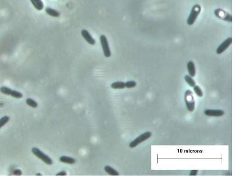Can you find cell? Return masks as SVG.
<instances>
[{"label": "cell", "mask_w": 235, "mask_h": 178, "mask_svg": "<svg viewBox=\"0 0 235 178\" xmlns=\"http://www.w3.org/2000/svg\"><path fill=\"white\" fill-rule=\"evenodd\" d=\"M151 135H152V134L150 132H147L143 133L141 135L139 136L134 141H132L129 144V147L131 148H134L136 147L138 145H139L143 142L148 140L151 136Z\"/></svg>", "instance_id": "obj_3"}, {"label": "cell", "mask_w": 235, "mask_h": 178, "mask_svg": "<svg viewBox=\"0 0 235 178\" xmlns=\"http://www.w3.org/2000/svg\"><path fill=\"white\" fill-rule=\"evenodd\" d=\"M13 173L15 175H21L22 174V171L20 169H15L14 170Z\"/></svg>", "instance_id": "obj_22"}, {"label": "cell", "mask_w": 235, "mask_h": 178, "mask_svg": "<svg viewBox=\"0 0 235 178\" xmlns=\"http://www.w3.org/2000/svg\"><path fill=\"white\" fill-rule=\"evenodd\" d=\"M32 152L33 153L38 157L39 159L43 161L47 165H51L53 163L52 160L48 156L44 153L43 151L37 147H33L32 149Z\"/></svg>", "instance_id": "obj_4"}, {"label": "cell", "mask_w": 235, "mask_h": 178, "mask_svg": "<svg viewBox=\"0 0 235 178\" xmlns=\"http://www.w3.org/2000/svg\"><path fill=\"white\" fill-rule=\"evenodd\" d=\"M185 99L186 105L188 111L190 112L194 111L195 108V102L192 91L190 90L186 91L185 95Z\"/></svg>", "instance_id": "obj_2"}, {"label": "cell", "mask_w": 235, "mask_h": 178, "mask_svg": "<svg viewBox=\"0 0 235 178\" xmlns=\"http://www.w3.org/2000/svg\"><path fill=\"white\" fill-rule=\"evenodd\" d=\"M60 161L63 163H67V164H73L76 162L75 160L72 157L69 156H62L60 158Z\"/></svg>", "instance_id": "obj_12"}, {"label": "cell", "mask_w": 235, "mask_h": 178, "mask_svg": "<svg viewBox=\"0 0 235 178\" xmlns=\"http://www.w3.org/2000/svg\"><path fill=\"white\" fill-rule=\"evenodd\" d=\"M187 68L190 76L192 77H194L196 75V71L194 62L192 61L188 62L187 64Z\"/></svg>", "instance_id": "obj_9"}, {"label": "cell", "mask_w": 235, "mask_h": 178, "mask_svg": "<svg viewBox=\"0 0 235 178\" xmlns=\"http://www.w3.org/2000/svg\"><path fill=\"white\" fill-rule=\"evenodd\" d=\"M12 91V90L11 88H8L7 87H1L0 88V92L3 94H6V95H10Z\"/></svg>", "instance_id": "obj_18"}, {"label": "cell", "mask_w": 235, "mask_h": 178, "mask_svg": "<svg viewBox=\"0 0 235 178\" xmlns=\"http://www.w3.org/2000/svg\"><path fill=\"white\" fill-rule=\"evenodd\" d=\"M137 86V82L134 81H130L125 83V88H135Z\"/></svg>", "instance_id": "obj_20"}, {"label": "cell", "mask_w": 235, "mask_h": 178, "mask_svg": "<svg viewBox=\"0 0 235 178\" xmlns=\"http://www.w3.org/2000/svg\"><path fill=\"white\" fill-rule=\"evenodd\" d=\"M66 175H67V173L65 171H62L56 174L57 176H65Z\"/></svg>", "instance_id": "obj_24"}, {"label": "cell", "mask_w": 235, "mask_h": 178, "mask_svg": "<svg viewBox=\"0 0 235 178\" xmlns=\"http://www.w3.org/2000/svg\"><path fill=\"white\" fill-rule=\"evenodd\" d=\"M104 170L107 173L110 175L113 176H118L119 175V173L117 170L110 167V166H106L104 167Z\"/></svg>", "instance_id": "obj_14"}, {"label": "cell", "mask_w": 235, "mask_h": 178, "mask_svg": "<svg viewBox=\"0 0 235 178\" xmlns=\"http://www.w3.org/2000/svg\"><path fill=\"white\" fill-rule=\"evenodd\" d=\"M185 80L186 82H187L191 87H194L196 85V82H195V81L190 76L186 75L185 76Z\"/></svg>", "instance_id": "obj_15"}, {"label": "cell", "mask_w": 235, "mask_h": 178, "mask_svg": "<svg viewBox=\"0 0 235 178\" xmlns=\"http://www.w3.org/2000/svg\"><path fill=\"white\" fill-rule=\"evenodd\" d=\"M10 95L12 97L17 98V99H20V98H23V94L21 92L16 91V90H12Z\"/></svg>", "instance_id": "obj_19"}, {"label": "cell", "mask_w": 235, "mask_h": 178, "mask_svg": "<svg viewBox=\"0 0 235 178\" xmlns=\"http://www.w3.org/2000/svg\"><path fill=\"white\" fill-rule=\"evenodd\" d=\"M198 172V170H192L191 171L190 174L192 176H194V175H197Z\"/></svg>", "instance_id": "obj_23"}, {"label": "cell", "mask_w": 235, "mask_h": 178, "mask_svg": "<svg viewBox=\"0 0 235 178\" xmlns=\"http://www.w3.org/2000/svg\"><path fill=\"white\" fill-rule=\"evenodd\" d=\"M34 8L38 11H41L44 8V4L41 0H30Z\"/></svg>", "instance_id": "obj_10"}, {"label": "cell", "mask_w": 235, "mask_h": 178, "mask_svg": "<svg viewBox=\"0 0 235 178\" xmlns=\"http://www.w3.org/2000/svg\"><path fill=\"white\" fill-rule=\"evenodd\" d=\"M100 41L104 55L106 58L110 57L111 56V52L110 50L109 44L106 37L104 35H101L100 37Z\"/></svg>", "instance_id": "obj_5"}, {"label": "cell", "mask_w": 235, "mask_h": 178, "mask_svg": "<svg viewBox=\"0 0 235 178\" xmlns=\"http://www.w3.org/2000/svg\"><path fill=\"white\" fill-rule=\"evenodd\" d=\"M193 89H194V92H195V93H196V94H197L198 96H199V97H202V96H203V91L201 90V88H200L199 87L195 85V86L194 87Z\"/></svg>", "instance_id": "obj_21"}, {"label": "cell", "mask_w": 235, "mask_h": 178, "mask_svg": "<svg viewBox=\"0 0 235 178\" xmlns=\"http://www.w3.org/2000/svg\"><path fill=\"white\" fill-rule=\"evenodd\" d=\"M37 175H41V174H37Z\"/></svg>", "instance_id": "obj_25"}, {"label": "cell", "mask_w": 235, "mask_h": 178, "mask_svg": "<svg viewBox=\"0 0 235 178\" xmlns=\"http://www.w3.org/2000/svg\"><path fill=\"white\" fill-rule=\"evenodd\" d=\"M10 120V117L8 116H4L0 119V129L8 123Z\"/></svg>", "instance_id": "obj_17"}, {"label": "cell", "mask_w": 235, "mask_h": 178, "mask_svg": "<svg viewBox=\"0 0 235 178\" xmlns=\"http://www.w3.org/2000/svg\"><path fill=\"white\" fill-rule=\"evenodd\" d=\"M201 7L199 4H196L193 7L191 13L187 19V23L189 25H193L201 12Z\"/></svg>", "instance_id": "obj_1"}, {"label": "cell", "mask_w": 235, "mask_h": 178, "mask_svg": "<svg viewBox=\"0 0 235 178\" xmlns=\"http://www.w3.org/2000/svg\"><path fill=\"white\" fill-rule=\"evenodd\" d=\"M204 113L206 116L210 117H219L223 116L225 112L222 110L209 109L205 110Z\"/></svg>", "instance_id": "obj_8"}, {"label": "cell", "mask_w": 235, "mask_h": 178, "mask_svg": "<svg viewBox=\"0 0 235 178\" xmlns=\"http://www.w3.org/2000/svg\"><path fill=\"white\" fill-rule=\"evenodd\" d=\"M232 43V38L231 37L226 39L225 41H224L216 49V53L218 55L222 54L225 51Z\"/></svg>", "instance_id": "obj_6"}, {"label": "cell", "mask_w": 235, "mask_h": 178, "mask_svg": "<svg viewBox=\"0 0 235 178\" xmlns=\"http://www.w3.org/2000/svg\"><path fill=\"white\" fill-rule=\"evenodd\" d=\"M45 12L48 15H50L51 17H55V18H58V17H60V15H61L60 13L58 11L53 9V8H51V7L46 8Z\"/></svg>", "instance_id": "obj_11"}, {"label": "cell", "mask_w": 235, "mask_h": 178, "mask_svg": "<svg viewBox=\"0 0 235 178\" xmlns=\"http://www.w3.org/2000/svg\"><path fill=\"white\" fill-rule=\"evenodd\" d=\"M111 87L114 89H124L125 88V83L123 82H116L111 84Z\"/></svg>", "instance_id": "obj_13"}, {"label": "cell", "mask_w": 235, "mask_h": 178, "mask_svg": "<svg viewBox=\"0 0 235 178\" xmlns=\"http://www.w3.org/2000/svg\"><path fill=\"white\" fill-rule=\"evenodd\" d=\"M26 103L28 105L34 108H37L38 105L36 101L30 98L27 99Z\"/></svg>", "instance_id": "obj_16"}, {"label": "cell", "mask_w": 235, "mask_h": 178, "mask_svg": "<svg viewBox=\"0 0 235 178\" xmlns=\"http://www.w3.org/2000/svg\"><path fill=\"white\" fill-rule=\"evenodd\" d=\"M81 33L83 37L84 38V39L87 41V43H88L89 44L93 46L95 45V43H96L95 40L91 36L88 31L84 29V30H82Z\"/></svg>", "instance_id": "obj_7"}]
</instances>
